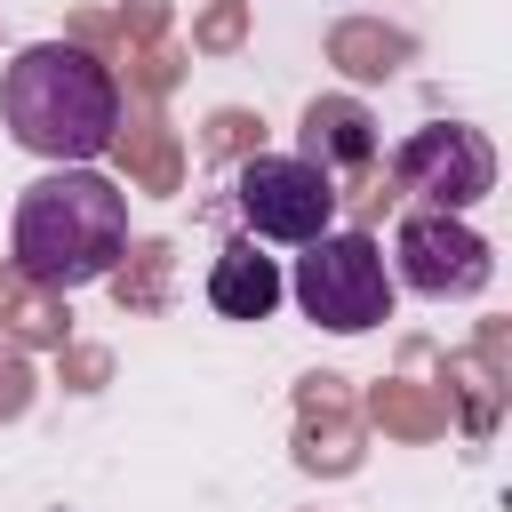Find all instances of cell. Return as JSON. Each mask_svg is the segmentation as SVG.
<instances>
[{"label":"cell","instance_id":"cell-5","mask_svg":"<svg viewBox=\"0 0 512 512\" xmlns=\"http://www.w3.org/2000/svg\"><path fill=\"white\" fill-rule=\"evenodd\" d=\"M392 256H400V280H408L416 296H480L488 272H496L488 240H480L456 208H424V216H408L400 240H392Z\"/></svg>","mask_w":512,"mask_h":512},{"label":"cell","instance_id":"cell-2","mask_svg":"<svg viewBox=\"0 0 512 512\" xmlns=\"http://www.w3.org/2000/svg\"><path fill=\"white\" fill-rule=\"evenodd\" d=\"M128 256V192L112 176L48 168L16 200V272L32 288H88Z\"/></svg>","mask_w":512,"mask_h":512},{"label":"cell","instance_id":"cell-6","mask_svg":"<svg viewBox=\"0 0 512 512\" xmlns=\"http://www.w3.org/2000/svg\"><path fill=\"white\" fill-rule=\"evenodd\" d=\"M400 184L424 192L432 208H472V200L496 184V152H488L480 128H424V136H408V152H400Z\"/></svg>","mask_w":512,"mask_h":512},{"label":"cell","instance_id":"cell-8","mask_svg":"<svg viewBox=\"0 0 512 512\" xmlns=\"http://www.w3.org/2000/svg\"><path fill=\"white\" fill-rule=\"evenodd\" d=\"M304 160H320L328 176L336 168H368L376 160V120L360 104H344V96H320L304 112Z\"/></svg>","mask_w":512,"mask_h":512},{"label":"cell","instance_id":"cell-7","mask_svg":"<svg viewBox=\"0 0 512 512\" xmlns=\"http://www.w3.org/2000/svg\"><path fill=\"white\" fill-rule=\"evenodd\" d=\"M280 296H288V280H280L272 256H256V240H224V248H216V264H208V304H216L224 320H272Z\"/></svg>","mask_w":512,"mask_h":512},{"label":"cell","instance_id":"cell-4","mask_svg":"<svg viewBox=\"0 0 512 512\" xmlns=\"http://www.w3.org/2000/svg\"><path fill=\"white\" fill-rule=\"evenodd\" d=\"M232 200H240V216H248L256 240H288V248H304V240H320L336 224V176L320 160H304V152H256V160H240Z\"/></svg>","mask_w":512,"mask_h":512},{"label":"cell","instance_id":"cell-1","mask_svg":"<svg viewBox=\"0 0 512 512\" xmlns=\"http://www.w3.org/2000/svg\"><path fill=\"white\" fill-rule=\"evenodd\" d=\"M0 112H8V136L24 152L80 168L120 136V80L104 56H88L72 40H32L0 72Z\"/></svg>","mask_w":512,"mask_h":512},{"label":"cell","instance_id":"cell-3","mask_svg":"<svg viewBox=\"0 0 512 512\" xmlns=\"http://www.w3.org/2000/svg\"><path fill=\"white\" fill-rule=\"evenodd\" d=\"M288 288H296L304 320H320L336 336H360V328L392 320V264H384V248L368 232H320V240H304Z\"/></svg>","mask_w":512,"mask_h":512}]
</instances>
